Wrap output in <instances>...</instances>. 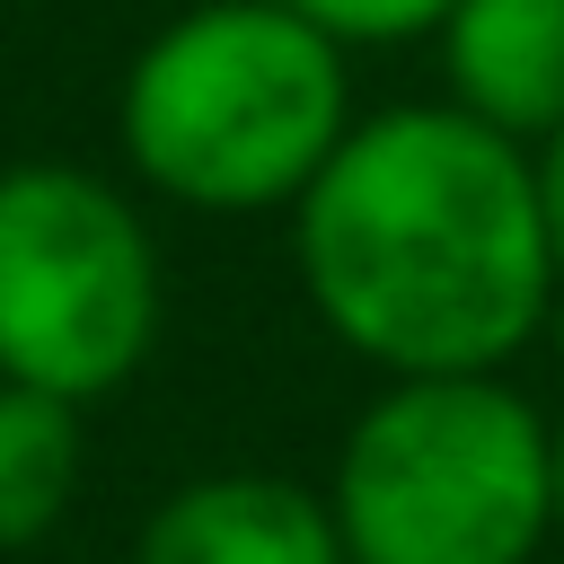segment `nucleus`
I'll return each mask as SVG.
<instances>
[{
  "label": "nucleus",
  "instance_id": "obj_10",
  "mask_svg": "<svg viewBox=\"0 0 564 564\" xmlns=\"http://www.w3.org/2000/svg\"><path fill=\"white\" fill-rule=\"evenodd\" d=\"M546 485H555V538H564V414L546 423Z\"/></svg>",
  "mask_w": 564,
  "mask_h": 564
},
{
  "label": "nucleus",
  "instance_id": "obj_5",
  "mask_svg": "<svg viewBox=\"0 0 564 564\" xmlns=\"http://www.w3.org/2000/svg\"><path fill=\"white\" fill-rule=\"evenodd\" d=\"M132 564H344V538L317 485L273 467H220L159 494Z\"/></svg>",
  "mask_w": 564,
  "mask_h": 564
},
{
  "label": "nucleus",
  "instance_id": "obj_6",
  "mask_svg": "<svg viewBox=\"0 0 564 564\" xmlns=\"http://www.w3.org/2000/svg\"><path fill=\"white\" fill-rule=\"evenodd\" d=\"M449 106L520 150L564 123V0H449L432 26Z\"/></svg>",
  "mask_w": 564,
  "mask_h": 564
},
{
  "label": "nucleus",
  "instance_id": "obj_8",
  "mask_svg": "<svg viewBox=\"0 0 564 564\" xmlns=\"http://www.w3.org/2000/svg\"><path fill=\"white\" fill-rule=\"evenodd\" d=\"M291 18H308L326 44H405V35H432L449 18V0H282Z\"/></svg>",
  "mask_w": 564,
  "mask_h": 564
},
{
  "label": "nucleus",
  "instance_id": "obj_9",
  "mask_svg": "<svg viewBox=\"0 0 564 564\" xmlns=\"http://www.w3.org/2000/svg\"><path fill=\"white\" fill-rule=\"evenodd\" d=\"M529 176H538V220H546V264H555V308H564V123L529 150Z\"/></svg>",
  "mask_w": 564,
  "mask_h": 564
},
{
  "label": "nucleus",
  "instance_id": "obj_4",
  "mask_svg": "<svg viewBox=\"0 0 564 564\" xmlns=\"http://www.w3.org/2000/svg\"><path fill=\"white\" fill-rule=\"evenodd\" d=\"M167 273L141 203L79 159L0 167V379L53 405L132 388L159 352Z\"/></svg>",
  "mask_w": 564,
  "mask_h": 564
},
{
  "label": "nucleus",
  "instance_id": "obj_7",
  "mask_svg": "<svg viewBox=\"0 0 564 564\" xmlns=\"http://www.w3.org/2000/svg\"><path fill=\"white\" fill-rule=\"evenodd\" d=\"M79 476H88L79 405H53V397L0 379V555L44 546L70 520Z\"/></svg>",
  "mask_w": 564,
  "mask_h": 564
},
{
  "label": "nucleus",
  "instance_id": "obj_2",
  "mask_svg": "<svg viewBox=\"0 0 564 564\" xmlns=\"http://www.w3.org/2000/svg\"><path fill=\"white\" fill-rule=\"evenodd\" d=\"M352 132V62L282 0L176 9L115 88L123 167L185 212H291Z\"/></svg>",
  "mask_w": 564,
  "mask_h": 564
},
{
  "label": "nucleus",
  "instance_id": "obj_1",
  "mask_svg": "<svg viewBox=\"0 0 564 564\" xmlns=\"http://www.w3.org/2000/svg\"><path fill=\"white\" fill-rule=\"evenodd\" d=\"M291 264L317 326L388 379L502 370L555 317L529 150L449 97L352 115L291 203Z\"/></svg>",
  "mask_w": 564,
  "mask_h": 564
},
{
  "label": "nucleus",
  "instance_id": "obj_3",
  "mask_svg": "<svg viewBox=\"0 0 564 564\" xmlns=\"http://www.w3.org/2000/svg\"><path fill=\"white\" fill-rule=\"evenodd\" d=\"M344 564H529L555 538L546 414L502 379H388L326 476Z\"/></svg>",
  "mask_w": 564,
  "mask_h": 564
}]
</instances>
